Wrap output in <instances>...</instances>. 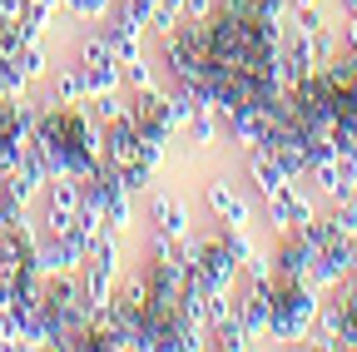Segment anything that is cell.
<instances>
[{"instance_id":"cell-20","label":"cell","mask_w":357,"mask_h":352,"mask_svg":"<svg viewBox=\"0 0 357 352\" xmlns=\"http://www.w3.org/2000/svg\"><path fill=\"white\" fill-rule=\"evenodd\" d=\"M144 263H178V238H169V234H149L144 238Z\"/></svg>"},{"instance_id":"cell-4","label":"cell","mask_w":357,"mask_h":352,"mask_svg":"<svg viewBox=\"0 0 357 352\" xmlns=\"http://www.w3.org/2000/svg\"><path fill=\"white\" fill-rule=\"evenodd\" d=\"M357 263V243L347 238V234H337L318 258H312V268H307V283L318 288V293H333V288H342V278H347V268Z\"/></svg>"},{"instance_id":"cell-18","label":"cell","mask_w":357,"mask_h":352,"mask_svg":"<svg viewBox=\"0 0 357 352\" xmlns=\"http://www.w3.org/2000/svg\"><path fill=\"white\" fill-rule=\"evenodd\" d=\"M154 164H144V159H134V164H124L119 169V184H124V194H149L154 189Z\"/></svg>"},{"instance_id":"cell-8","label":"cell","mask_w":357,"mask_h":352,"mask_svg":"<svg viewBox=\"0 0 357 352\" xmlns=\"http://www.w3.org/2000/svg\"><path fill=\"white\" fill-rule=\"evenodd\" d=\"M149 229H159V234H169V238H184V234H189V208H184V199L149 194Z\"/></svg>"},{"instance_id":"cell-3","label":"cell","mask_w":357,"mask_h":352,"mask_svg":"<svg viewBox=\"0 0 357 352\" xmlns=\"http://www.w3.org/2000/svg\"><path fill=\"white\" fill-rule=\"evenodd\" d=\"M189 273H199L213 293H229V288L238 283V273H243V268H238V258L229 253L223 234H213V238H204V243H199V258H194V268H189Z\"/></svg>"},{"instance_id":"cell-2","label":"cell","mask_w":357,"mask_h":352,"mask_svg":"<svg viewBox=\"0 0 357 352\" xmlns=\"http://www.w3.org/2000/svg\"><path fill=\"white\" fill-rule=\"evenodd\" d=\"M204 208L218 229H253V199H243L238 184L223 179V174H213L204 184Z\"/></svg>"},{"instance_id":"cell-19","label":"cell","mask_w":357,"mask_h":352,"mask_svg":"<svg viewBox=\"0 0 357 352\" xmlns=\"http://www.w3.org/2000/svg\"><path fill=\"white\" fill-rule=\"evenodd\" d=\"M15 65L25 70V79H45V75H50V55L40 50V40H25L20 55H15Z\"/></svg>"},{"instance_id":"cell-25","label":"cell","mask_w":357,"mask_h":352,"mask_svg":"<svg viewBox=\"0 0 357 352\" xmlns=\"http://www.w3.org/2000/svg\"><path fill=\"white\" fill-rule=\"evenodd\" d=\"M25 15V0H0V20H20Z\"/></svg>"},{"instance_id":"cell-11","label":"cell","mask_w":357,"mask_h":352,"mask_svg":"<svg viewBox=\"0 0 357 352\" xmlns=\"http://www.w3.org/2000/svg\"><path fill=\"white\" fill-rule=\"evenodd\" d=\"M45 208L55 213H79V174H55L50 184H45Z\"/></svg>"},{"instance_id":"cell-21","label":"cell","mask_w":357,"mask_h":352,"mask_svg":"<svg viewBox=\"0 0 357 352\" xmlns=\"http://www.w3.org/2000/svg\"><path fill=\"white\" fill-rule=\"evenodd\" d=\"M328 213L337 218V229L352 238V234H357V189H347L342 199H333V204H328Z\"/></svg>"},{"instance_id":"cell-27","label":"cell","mask_w":357,"mask_h":352,"mask_svg":"<svg viewBox=\"0 0 357 352\" xmlns=\"http://www.w3.org/2000/svg\"><path fill=\"white\" fill-rule=\"evenodd\" d=\"M347 10H357V0H337V15H347Z\"/></svg>"},{"instance_id":"cell-17","label":"cell","mask_w":357,"mask_h":352,"mask_svg":"<svg viewBox=\"0 0 357 352\" xmlns=\"http://www.w3.org/2000/svg\"><path fill=\"white\" fill-rule=\"evenodd\" d=\"M154 84H159V65L149 55L124 60V90H154Z\"/></svg>"},{"instance_id":"cell-10","label":"cell","mask_w":357,"mask_h":352,"mask_svg":"<svg viewBox=\"0 0 357 352\" xmlns=\"http://www.w3.org/2000/svg\"><path fill=\"white\" fill-rule=\"evenodd\" d=\"M263 213H268V224H273V234H293L298 229V184L278 189L273 199H263Z\"/></svg>"},{"instance_id":"cell-23","label":"cell","mask_w":357,"mask_h":352,"mask_svg":"<svg viewBox=\"0 0 357 352\" xmlns=\"http://www.w3.org/2000/svg\"><path fill=\"white\" fill-rule=\"evenodd\" d=\"M218 0H184V20H213Z\"/></svg>"},{"instance_id":"cell-12","label":"cell","mask_w":357,"mask_h":352,"mask_svg":"<svg viewBox=\"0 0 357 352\" xmlns=\"http://www.w3.org/2000/svg\"><path fill=\"white\" fill-rule=\"evenodd\" d=\"M79 109L95 119V124H109V119H124V90H100V95H84Z\"/></svg>"},{"instance_id":"cell-15","label":"cell","mask_w":357,"mask_h":352,"mask_svg":"<svg viewBox=\"0 0 357 352\" xmlns=\"http://www.w3.org/2000/svg\"><path fill=\"white\" fill-rule=\"evenodd\" d=\"M178 135H184V139H189V144H194V149H208V144H213V139H218V114H213V109H204V105H199V109H194V119H189V124H184V129H178Z\"/></svg>"},{"instance_id":"cell-1","label":"cell","mask_w":357,"mask_h":352,"mask_svg":"<svg viewBox=\"0 0 357 352\" xmlns=\"http://www.w3.org/2000/svg\"><path fill=\"white\" fill-rule=\"evenodd\" d=\"M323 307V293L312 283H273V328L268 342H303V332L312 328Z\"/></svg>"},{"instance_id":"cell-9","label":"cell","mask_w":357,"mask_h":352,"mask_svg":"<svg viewBox=\"0 0 357 352\" xmlns=\"http://www.w3.org/2000/svg\"><path fill=\"white\" fill-rule=\"evenodd\" d=\"M45 90H50V100L55 105H79L89 90H84V70L79 65H50V75H45Z\"/></svg>"},{"instance_id":"cell-7","label":"cell","mask_w":357,"mask_h":352,"mask_svg":"<svg viewBox=\"0 0 357 352\" xmlns=\"http://www.w3.org/2000/svg\"><path fill=\"white\" fill-rule=\"evenodd\" d=\"M100 154H105V164H114V169L134 164V159H139V129H134L129 119H109V124H105V139H100Z\"/></svg>"},{"instance_id":"cell-28","label":"cell","mask_w":357,"mask_h":352,"mask_svg":"<svg viewBox=\"0 0 357 352\" xmlns=\"http://www.w3.org/2000/svg\"><path fill=\"white\" fill-rule=\"evenodd\" d=\"M347 307H352V323H357V298H347Z\"/></svg>"},{"instance_id":"cell-6","label":"cell","mask_w":357,"mask_h":352,"mask_svg":"<svg viewBox=\"0 0 357 352\" xmlns=\"http://www.w3.org/2000/svg\"><path fill=\"white\" fill-rule=\"evenodd\" d=\"M273 258V283H307V268H312V253L298 234H278V248L268 253Z\"/></svg>"},{"instance_id":"cell-13","label":"cell","mask_w":357,"mask_h":352,"mask_svg":"<svg viewBox=\"0 0 357 352\" xmlns=\"http://www.w3.org/2000/svg\"><path fill=\"white\" fill-rule=\"evenodd\" d=\"M318 75L333 84V90H352V84H357V50H347V45H342V50H337Z\"/></svg>"},{"instance_id":"cell-24","label":"cell","mask_w":357,"mask_h":352,"mask_svg":"<svg viewBox=\"0 0 357 352\" xmlns=\"http://www.w3.org/2000/svg\"><path fill=\"white\" fill-rule=\"evenodd\" d=\"M337 30H342V45H347V50H357V10H347Z\"/></svg>"},{"instance_id":"cell-29","label":"cell","mask_w":357,"mask_h":352,"mask_svg":"<svg viewBox=\"0 0 357 352\" xmlns=\"http://www.w3.org/2000/svg\"><path fill=\"white\" fill-rule=\"evenodd\" d=\"M293 6H318V0H293Z\"/></svg>"},{"instance_id":"cell-26","label":"cell","mask_w":357,"mask_h":352,"mask_svg":"<svg viewBox=\"0 0 357 352\" xmlns=\"http://www.w3.org/2000/svg\"><path fill=\"white\" fill-rule=\"evenodd\" d=\"M342 293H347V298H357V263H352L347 278H342Z\"/></svg>"},{"instance_id":"cell-16","label":"cell","mask_w":357,"mask_h":352,"mask_svg":"<svg viewBox=\"0 0 357 352\" xmlns=\"http://www.w3.org/2000/svg\"><path fill=\"white\" fill-rule=\"evenodd\" d=\"M342 50V30L337 25H323L318 35H307V55H312V70H323L333 55Z\"/></svg>"},{"instance_id":"cell-22","label":"cell","mask_w":357,"mask_h":352,"mask_svg":"<svg viewBox=\"0 0 357 352\" xmlns=\"http://www.w3.org/2000/svg\"><path fill=\"white\" fill-rule=\"evenodd\" d=\"M129 199H134V194H114V199H109V208H105V229H109V234L134 224V204H129Z\"/></svg>"},{"instance_id":"cell-14","label":"cell","mask_w":357,"mask_h":352,"mask_svg":"<svg viewBox=\"0 0 357 352\" xmlns=\"http://www.w3.org/2000/svg\"><path fill=\"white\" fill-rule=\"evenodd\" d=\"M208 347L243 352V347H253V337H248V328H243V323H238V313H234V318H223L218 328H208Z\"/></svg>"},{"instance_id":"cell-5","label":"cell","mask_w":357,"mask_h":352,"mask_svg":"<svg viewBox=\"0 0 357 352\" xmlns=\"http://www.w3.org/2000/svg\"><path fill=\"white\" fill-rule=\"evenodd\" d=\"M243 179H248V189H253L258 204H263V199H273L278 189L293 184L288 174H283V164L273 159V149H243Z\"/></svg>"}]
</instances>
